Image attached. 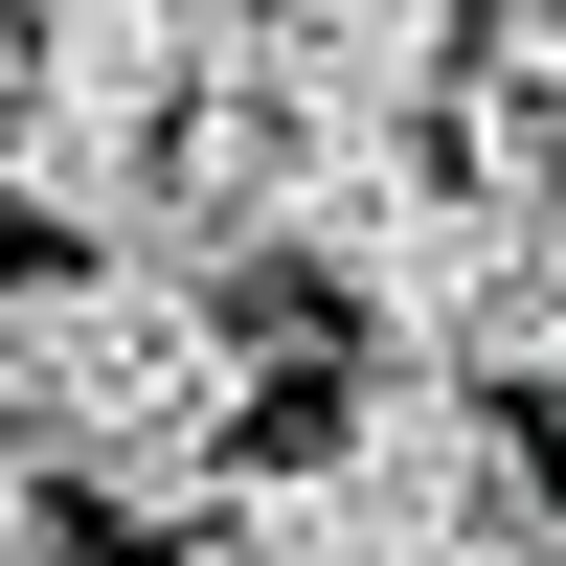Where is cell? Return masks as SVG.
Returning <instances> with one entry per match:
<instances>
[{
	"label": "cell",
	"instance_id": "obj_2",
	"mask_svg": "<svg viewBox=\"0 0 566 566\" xmlns=\"http://www.w3.org/2000/svg\"><path fill=\"white\" fill-rule=\"evenodd\" d=\"M453 45H476V0H272V23H250V91L317 114V136H408L453 91Z\"/></svg>",
	"mask_w": 566,
	"mask_h": 566
},
{
	"label": "cell",
	"instance_id": "obj_3",
	"mask_svg": "<svg viewBox=\"0 0 566 566\" xmlns=\"http://www.w3.org/2000/svg\"><path fill=\"white\" fill-rule=\"evenodd\" d=\"M0 205L69 250H159V114L114 91H0Z\"/></svg>",
	"mask_w": 566,
	"mask_h": 566
},
{
	"label": "cell",
	"instance_id": "obj_4",
	"mask_svg": "<svg viewBox=\"0 0 566 566\" xmlns=\"http://www.w3.org/2000/svg\"><path fill=\"white\" fill-rule=\"evenodd\" d=\"M0 91H114V114H181L205 45L181 0H0Z\"/></svg>",
	"mask_w": 566,
	"mask_h": 566
},
{
	"label": "cell",
	"instance_id": "obj_1",
	"mask_svg": "<svg viewBox=\"0 0 566 566\" xmlns=\"http://www.w3.org/2000/svg\"><path fill=\"white\" fill-rule=\"evenodd\" d=\"M522 522H544V453L476 363H363L317 408V453L227 476L250 566H522Z\"/></svg>",
	"mask_w": 566,
	"mask_h": 566
},
{
	"label": "cell",
	"instance_id": "obj_5",
	"mask_svg": "<svg viewBox=\"0 0 566 566\" xmlns=\"http://www.w3.org/2000/svg\"><path fill=\"white\" fill-rule=\"evenodd\" d=\"M522 566H566V499H544V522H522Z\"/></svg>",
	"mask_w": 566,
	"mask_h": 566
}]
</instances>
